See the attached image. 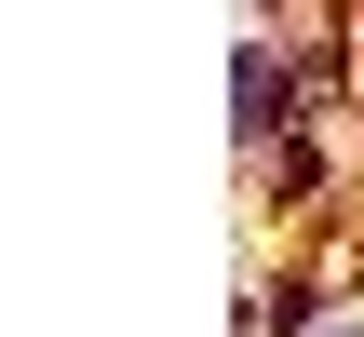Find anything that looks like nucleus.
I'll return each instance as SVG.
<instances>
[{"instance_id": "1", "label": "nucleus", "mask_w": 364, "mask_h": 337, "mask_svg": "<svg viewBox=\"0 0 364 337\" xmlns=\"http://www.w3.org/2000/svg\"><path fill=\"white\" fill-rule=\"evenodd\" d=\"M297 95H311V68H284V41L257 27V41H243V108H230V135H243V149H284Z\"/></svg>"}, {"instance_id": "2", "label": "nucleus", "mask_w": 364, "mask_h": 337, "mask_svg": "<svg viewBox=\"0 0 364 337\" xmlns=\"http://www.w3.org/2000/svg\"><path fill=\"white\" fill-rule=\"evenodd\" d=\"M311 337H364V324H311Z\"/></svg>"}, {"instance_id": "3", "label": "nucleus", "mask_w": 364, "mask_h": 337, "mask_svg": "<svg viewBox=\"0 0 364 337\" xmlns=\"http://www.w3.org/2000/svg\"><path fill=\"white\" fill-rule=\"evenodd\" d=\"M243 14H257V27H270V0H243Z\"/></svg>"}]
</instances>
